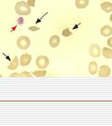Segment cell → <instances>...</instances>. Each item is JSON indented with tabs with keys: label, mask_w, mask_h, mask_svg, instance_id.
<instances>
[{
	"label": "cell",
	"mask_w": 112,
	"mask_h": 126,
	"mask_svg": "<svg viewBox=\"0 0 112 126\" xmlns=\"http://www.w3.org/2000/svg\"><path fill=\"white\" fill-rule=\"evenodd\" d=\"M110 20L111 22H112V14L110 15Z\"/></svg>",
	"instance_id": "20"
},
{
	"label": "cell",
	"mask_w": 112,
	"mask_h": 126,
	"mask_svg": "<svg viewBox=\"0 0 112 126\" xmlns=\"http://www.w3.org/2000/svg\"><path fill=\"white\" fill-rule=\"evenodd\" d=\"M60 39L57 35L51 36L49 39V45L52 48H56L59 44Z\"/></svg>",
	"instance_id": "8"
},
{
	"label": "cell",
	"mask_w": 112,
	"mask_h": 126,
	"mask_svg": "<svg viewBox=\"0 0 112 126\" xmlns=\"http://www.w3.org/2000/svg\"><path fill=\"white\" fill-rule=\"evenodd\" d=\"M36 64L38 68L41 69H45L49 64V59L46 56H39L36 59Z\"/></svg>",
	"instance_id": "3"
},
{
	"label": "cell",
	"mask_w": 112,
	"mask_h": 126,
	"mask_svg": "<svg viewBox=\"0 0 112 126\" xmlns=\"http://www.w3.org/2000/svg\"><path fill=\"white\" fill-rule=\"evenodd\" d=\"M90 55L94 58H98L100 55V49L96 44L91 45L89 47Z\"/></svg>",
	"instance_id": "4"
},
{
	"label": "cell",
	"mask_w": 112,
	"mask_h": 126,
	"mask_svg": "<svg viewBox=\"0 0 112 126\" xmlns=\"http://www.w3.org/2000/svg\"><path fill=\"white\" fill-rule=\"evenodd\" d=\"M32 56L30 54L25 53L22 54L20 58V64L22 66L28 65L32 61Z\"/></svg>",
	"instance_id": "5"
},
{
	"label": "cell",
	"mask_w": 112,
	"mask_h": 126,
	"mask_svg": "<svg viewBox=\"0 0 112 126\" xmlns=\"http://www.w3.org/2000/svg\"><path fill=\"white\" fill-rule=\"evenodd\" d=\"M40 29L39 28H37L36 26H32L29 28V30L32 32H36L38 30H39Z\"/></svg>",
	"instance_id": "18"
},
{
	"label": "cell",
	"mask_w": 112,
	"mask_h": 126,
	"mask_svg": "<svg viewBox=\"0 0 112 126\" xmlns=\"http://www.w3.org/2000/svg\"><path fill=\"white\" fill-rule=\"evenodd\" d=\"M101 9L105 12L109 13L112 11V3L110 2H104L100 5Z\"/></svg>",
	"instance_id": "10"
},
{
	"label": "cell",
	"mask_w": 112,
	"mask_h": 126,
	"mask_svg": "<svg viewBox=\"0 0 112 126\" xmlns=\"http://www.w3.org/2000/svg\"><path fill=\"white\" fill-rule=\"evenodd\" d=\"M98 70V65L96 62L92 61L90 63L89 65V72L92 75H94Z\"/></svg>",
	"instance_id": "11"
},
{
	"label": "cell",
	"mask_w": 112,
	"mask_h": 126,
	"mask_svg": "<svg viewBox=\"0 0 112 126\" xmlns=\"http://www.w3.org/2000/svg\"><path fill=\"white\" fill-rule=\"evenodd\" d=\"M108 45L109 46L111 47L112 48V37H110L108 39Z\"/></svg>",
	"instance_id": "19"
},
{
	"label": "cell",
	"mask_w": 112,
	"mask_h": 126,
	"mask_svg": "<svg viewBox=\"0 0 112 126\" xmlns=\"http://www.w3.org/2000/svg\"><path fill=\"white\" fill-rule=\"evenodd\" d=\"M46 71H34V72H32V73L36 77H44L46 75Z\"/></svg>",
	"instance_id": "15"
},
{
	"label": "cell",
	"mask_w": 112,
	"mask_h": 126,
	"mask_svg": "<svg viewBox=\"0 0 112 126\" xmlns=\"http://www.w3.org/2000/svg\"><path fill=\"white\" fill-rule=\"evenodd\" d=\"M35 0H28L27 3L29 6L34 7H35Z\"/></svg>",
	"instance_id": "17"
},
{
	"label": "cell",
	"mask_w": 112,
	"mask_h": 126,
	"mask_svg": "<svg viewBox=\"0 0 112 126\" xmlns=\"http://www.w3.org/2000/svg\"><path fill=\"white\" fill-rule=\"evenodd\" d=\"M19 64V61L18 59L17 56H16L14 59H13V61L11 62V63L10 64L9 66H8V68L11 70H14L16 69L18 67Z\"/></svg>",
	"instance_id": "12"
},
{
	"label": "cell",
	"mask_w": 112,
	"mask_h": 126,
	"mask_svg": "<svg viewBox=\"0 0 112 126\" xmlns=\"http://www.w3.org/2000/svg\"><path fill=\"white\" fill-rule=\"evenodd\" d=\"M31 45V40L26 36L19 37L17 40V45L18 48L23 50H27Z\"/></svg>",
	"instance_id": "2"
},
{
	"label": "cell",
	"mask_w": 112,
	"mask_h": 126,
	"mask_svg": "<svg viewBox=\"0 0 112 126\" xmlns=\"http://www.w3.org/2000/svg\"><path fill=\"white\" fill-rule=\"evenodd\" d=\"M32 77V76L31 75V73L30 72H23L21 73H14L10 75V77Z\"/></svg>",
	"instance_id": "14"
},
{
	"label": "cell",
	"mask_w": 112,
	"mask_h": 126,
	"mask_svg": "<svg viewBox=\"0 0 112 126\" xmlns=\"http://www.w3.org/2000/svg\"></svg>",
	"instance_id": "21"
},
{
	"label": "cell",
	"mask_w": 112,
	"mask_h": 126,
	"mask_svg": "<svg viewBox=\"0 0 112 126\" xmlns=\"http://www.w3.org/2000/svg\"><path fill=\"white\" fill-rule=\"evenodd\" d=\"M15 10L16 13L21 16H28L31 13V8L24 1L18 2L15 6Z\"/></svg>",
	"instance_id": "1"
},
{
	"label": "cell",
	"mask_w": 112,
	"mask_h": 126,
	"mask_svg": "<svg viewBox=\"0 0 112 126\" xmlns=\"http://www.w3.org/2000/svg\"><path fill=\"white\" fill-rule=\"evenodd\" d=\"M103 56L107 59H112V50L108 47H104L102 50Z\"/></svg>",
	"instance_id": "13"
},
{
	"label": "cell",
	"mask_w": 112,
	"mask_h": 126,
	"mask_svg": "<svg viewBox=\"0 0 112 126\" xmlns=\"http://www.w3.org/2000/svg\"><path fill=\"white\" fill-rule=\"evenodd\" d=\"M111 69L107 65H104L101 66L99 72V76L101 77H108L110 76Z\"/></svg>",
	"instance_id": "6"
},
{
	"label": "cell",
	"mask_w": 112,
	"mask_h": 126,
	"mask_svg": "<svg viewBox=\"0 0 112 126\" xmlns=\"http://www.w3.org/2000/svg\"><path fill=\"white\" fill-rule=\"evenodd\" d=\"M100 34L105 37L110 36L112 34V28L109 25H105L100 29Z\"/></svg>",
	"instance_id": "7"
},
{
	"label": "cell",
	"mask_w": 112,
	"mask_h": 126,
	"mask_svg": "<svg viewBox=\"0 0 112 126\" xmlns=\"http://www.w3.org/2000/svg\"><path fill=\"white\" fill-rule=\"evenodd\" d=\"M73 34L72 32H70L69 28L64 29V30H63V32H62V35L63 36H65V37H68Z\"/></svg>",
	"instance_id": "16"
},
{
	"label": "cell",
	"mask_w": 112,
	"mask_h": 126,
	"mask_svg": "<svg viewBox=\"0 0 112 126\" xmlns=\"http://www.w3.org/2000/svg\"><path fill=\"white\" fill-rule=\"evenodd\" d=\"M89 0H76L75 4L79 9H85L89 4Z\"/></svg>",
	"instance_id": "9"
}]
</instances>
